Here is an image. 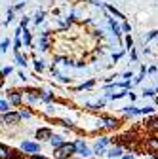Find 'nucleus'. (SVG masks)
<instances>
[{
    "mask_svg": "<svg viewBox=\"0 0 158 159\" xmlns=\"http://www.w3.org/2000/svg\"><path fill=\"white\" fill-rule=\"evenodd\" d=\"M76 150V144H63L61 148L55 150V159H67L69 155H72Z\"/></svg>",
    "mask_w": 158,
    "mask_h": 159,
    "instance_id": "f257e3e1",
    "label": "nucleus"
},
{
    "mask_svg": "<svg viewBox=\"0 0 158 159\" xmlns=\"http://www.w3.org/2000/svg\"><path fill=\"white\" fill-rule=\"evenodd\" d=\"M19 117H21V114H6L4 116V123H15Z\"/></svg>",
    "mask_w": 158,
    "mask_h": 159,
    "instance_id": "f03ea898",
    "label": "nucleus"
},
{
    "mask_svg": "<svg viewBox=\"0 0 158 159\" xmlns=\"http://www.w3.org/2000/svg\"><path fill=\"white\" fill-rule=\"evenodd\" d=\"M21 148L25 152H38V150H40V148H38V144H32V142H23Z\"/></svg>",
    "mask_w": 158,
    "mask_h": 159,
    "instance_id": "7ed1b4c3",
    "label": "nucleus"
},
{
    "mask_svg": "<svg viewBox=\"0 0 158 159\" xmlns=\"http://www.w3.org/2000/svg\"><path fill=\"white\" fill-rule=\"evenodd\" d=\"M36 138H50V140H52V131H50V129H40V131H36Z\"/></svg>",
    "mask_w": 158,
    "mask_h": 159,
    "instance_id": "20e7f679",
    "label": "nucleus"
},
{
    "mask_svg": "<svg viewBox=\"0 0 158 159\" xmlns=\"http://www.w3.org/2000/svg\"><path fill=\"white\" fill-rule=\"evenodd\" d=\"M76 148H78V153H80V155H90V150L84 146L82 140H78V142H76Z\"/></svg>",
    "mask_w": 158,
    "mask_h": 159,
    "instance_id": "39448f33",
    "label": "nucleus"
},
{
    "mask_svg": "<svg viewBox=\"0 0 158 159\" xmlns=\"http://www.w3.org/2000/svg\"><path fill=\"white\" fill-rule=\"evenodd\" d=\"M107 144H109V138H101V140L95 144V152H97V153H101V152H103V148H105Z\"/></svg>",
    "mask_w": 158,
    "mask_h": 159,
    "instance_id": "423d86ee",
    "label": "nucleus"
},
{
    "mask_svg": "<svg viewBox=\"0 0 158 159\" xmlns=\"http://www.w3.org/2000/svg\"><path fill=\"white\" fill-rule=\"evenodd\" d=\"M52 144L61 148V146H63V138H61V136H52Z\"/></svg>",
    "mask_w": 158,
    "mask_h": 159,
    "instance_id": "0eeeda50",
    "label": "nucleus"
},
{
    "mask_svg": "<svg viewBox=\"0 0 158 159\" xmlns=\"http://www.w3.org/2000/svg\"><path fill=\"white\" fill-rule=\"evenodd\" d=\"M0 157H2V159H6V157H10V150H8L6 146H2V148H0Z\"/></svg>",
    "mask_w": 158,
    "mask_h": 159,
    "instance_id": "6e6552de",
    "label": "nucleus"
},
{
    "mask_svg": "<svg viewBox=\"0 0 158 159\" xmlns=\"http://www.w3.org/2000/svg\"><path fill=\"white\" fill-rule=\"evenodd\" d=\"M10 98H12V102H15V104H17V102H21V95H19V93H12Z\"/></svg>",
    "mask_w": 158,
    "mask_h": 159,
    "instance_id": "1a4fd4ad",
    "label": "nucleus"
},
{
    "mask_svg": "<svg viewBox=\"0 0 158 159\" xmlns=\"http://www.w3.org/2000/svg\"><path fill=\"white\" fill-rule=\"evenodd\" d=\"M120 152H122V150H120V148H118V146H116V148H112V150H109V155H111V157H116V155H120Z\"/></svg>",
    "mask_w": 158,
    "mask_h": 159,
    "instance_id": "9d476101",
    "label": "nucleus"
},
{
    "mask_svg": "<svg viewBox=\"0 0 158 159\" xmlns=\"http://www.w3.org/2000/svg\"><path fill=\"white\" fill-rule=\"evenodd\" d=\"M105 123H107V127H109V129H112V127H116V119L107 117V119H105Z\"/></svg>",
    "mask_w": 158,
    "mask_h": 159,
    "instance_id": "9b49d317",
    "label": "nucleus"
},
{
    "mask_svg": "<svg viewBox=\"0 0 158 159\" xmlns=\"http://www.w3.org/2000/svg\"><path fill=\"white\" fill-rule=\"evenodd\" d=\"M149 148H151V150H158V140H156V138L149 140Z\"/></svg>",
    "mask_w": 158,
    "mask_h": 159,
    "instance_id": "f8f14e48",
    "label": "nucleus"
},
{
    "mask_svg": "<svg viewBox=\"0 0 158 159\" xmlns=\"http://www.w3.org/2000/svg\"><path fill=\"white\" fill-rule=\"evenodd\" d=\"M0 110H2V112H8V102H6V101L0 102Z\"/></svg>",
    "mask_w": 158,
    "mask_h": 159,
    "instance_id": "ddd939ff",
    "label": "nucleus"
},
{
    "mask_svg": "<svg viewBox=\"0 0 158 159\" xmlns=\"http://www.w3.org/2000/svg\"><path fill=\"white\" fill-rule=\"evenodd\" d=\"M23 40H25V44H29V42H31V36H29V32H27V30H23Z\"/></svg>",
    "mask_w": 158,
    "mask_h": 159,
    "instance_id": "4468645a",
    "label": "nucleus"
},
{
    "mask_svg": "<svg viewBox=\"0 0 158 159\" xmlns=\"http://www.w3.org/2000/svg\"><path fill=\"white\" fill-rule=\"evenodd\" d=\"M15 59H17V63H19V65H25V59H23L21 55H19V53L15 55Z\"/></svg>",
    "mask_w": 158,
    "mask_h": 159,
    "instance_id": "2eb2a0df",
    "label": "nucleus"
},
{
    "mask_svg": "<svg viewBox=\"0 0 158 159\" xmlns=\"http://www.w3.org/2000/svg\"><path fill=\"white\" fill-rule=\"evenodd\" d=\"M109 10H111V11H112V13H114L116 17H122V13H120V11H118V10H114L112 6H109Z\"/></svg>",
    "mask_w": 158,
    "mask_h": 159,
    "instance_id": "dca6fc26",
    "label": "nucleus"
},
{
    "mask_svg": "<svg viewBox=\"0 0 158 159\" xmlns=\"http://www.w3.org/2000/svg\"><path fill=\"white\" fill-rule=\"evenodd\" d=\"M34 21H36V23H40V21H42V11H38V13H36V19H34Z\"/></svg>",
    "mask_w": 158,
    "mask_h": 159,
    "instance_id": "f3484780",
    "label": "nucleus"
},
{
    "mask_svg": "<svg viewBox=\"0 0 158 159\" xmlns=\"http://www.w3.org/2000/svg\"><path fill=\"white\" fill-rule=\"evenodd\" d=\"M8 46H10V42H8V40H4V42H2V51H6Z\"/></svg>",
    "mask_w": 158,
    "mask_h": 159,
    "instance_id": "a211bd4d",
    "label": "nucleus"
},
{
    "mask_svg": "<svg viewBox=\"0 0 158 159\" xmlns=\"http://www.w3.org/2000/svg\"><path fill=\"white\" fill-rule=\"evenodd\" d=\"M149 112H152V108H151V106H147V108H141V114H149Z\"/></svg>",
    "mask_w": 158,
    "mask_h": 159,
    "instance_id": "6ab92c4d",
    "label": "nucleus"
},
{
    "mask_svg": "<svg viewBox=\"0 0 158 159\" xmlns=\"http://www.w3.org/2000/svg\"><path fill=\"white\" fill-rule=\"evenodd\" d=\"M42 68H44V65H42V61H38V63H36V70H42Z\"/></svg>",
    "mask_w": 158,
    "mask_h": 159,
    "instance_id": "aec40b11",
    "label": "nucleus"
},
{
    "mask_svg": "<svg viewBox=\"0 0 158 159\" xmlns=\"http://www.w3.org/2000/svg\"><path fill=\"white\" fill-rule=\"evenodd\" d=\"M2 72H4V76H8V74H10V72H12V68H10V66H6V68H4V70H2Z\"/></svg>",
    "mask_w": 158,
    "mask_h": 159,
    "instance_id": "412c9836",
    "label": "nucleus"
},
{
    "mask_svg": "<svg viewBox=\"0 0 158 159\" xmlns=\"http://www.w3.org/2000/svg\"><path fill=\"white\" fill-rule=\"evenodd\" d=\"M143 95H147V97H151V95H154V91H152V89H147V91H145Z\"/></svg>",
    "mask_w": 158,
    "mask_h": 159,
    "instance_id": "4be33fe9",
    "label": "nucleus"
},
{
    "mask_svg": "<svg viewBox=\"0 0 158 159\" xmlns=\"http://www.w3.org/2000/svg\"><path fill=\"white\" fill-rule=\"evenodd\" d=\"M126 44H128V48H131V44H133V42H131V38H130V36L126 38Z\"/></svg>",
    "mask_w": 158,
    "mask_h": 159,
    "instance_id": "5701e85b",
    "label": "nucleus"
},
{
    "mask_svg": "<svg viewBox=\"0 0 158 159\" xmlns=\"http://www.w3.org/2000/svg\"><path fill=\"white\" fill-rule=\"evenodd\" d=\"M42 98H44V101H50L52 97H50V93H44V95H42Z\"/></svg>",
    "mask_w": 158,
    "mask_h": 159,
    "instance_id": "b1692460",
    "label": "nucleus"
},
{
    "mask_svg": "<svg viewBox=\"0 0 158 159\" xmlns=\"http://www.w3.org/2000/svg\"><path fill=\"white\" fill-rule=\"evenodd\" d=\"M124 159H133V157H131V155H130V157H124Z\"/></svg>",
    "mask_w": 158,
    "mask_h": 159,
    "instance_id": "393cba45",
    "label": "nucleus"
},
{
    "mask_svg": "<svg viewBox=\"0 0 158 159\" xmlns=\"http://www.w3.org/2000/svg\"><path fill=\"white\" fill-rule=\"evenodd\" d=\"M34 159H44V157H34Z\"/></svg>",
    "mask_w": 158,
    "mask_h": 159,
    "instance_id": "a878e982",
    "label": "nucleus"
}]
</instances>
